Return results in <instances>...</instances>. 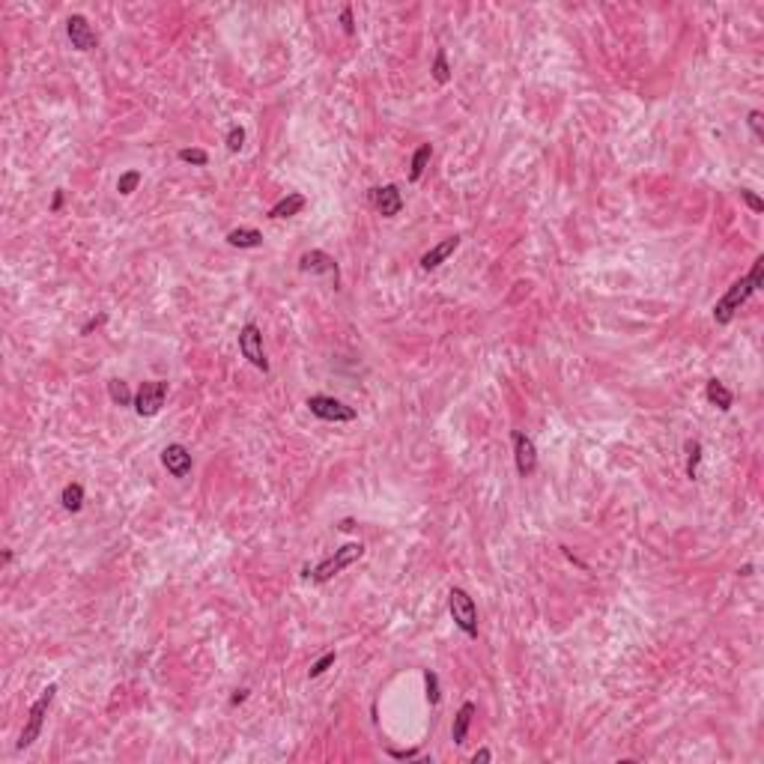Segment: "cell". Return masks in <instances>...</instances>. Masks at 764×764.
<instances>
[{"mask_svg": "<svg viewBox=\"0 0 764 764\" xmlns=\"http://www.w3.org/2000/svg\"><path fill=\"white\" fill-rule=\"evenodd\" d=\"M761 287H764V257H756L749 275L738 278V281H734L726 290V296L713 305V323H717V325H729L734 320V314H738L740 307L749 302V296L756 293V290H761Z\"/></svg>", "mask_w": 764, "mask_h": 764, "instance_id": "1", "label": "cell"}, {"mask_svg": "<svg viewBox=\"0 0 764 764\" xmlns=\"http://www.w3.org/2000/svg\"><path fill=\"white\" fill-rule=\"evenodd\" d=\"M54 696H57V684H48V687L42 690V696L31 704V711H27V722H24L22 734H18L15 749H31L33 743L39 740L42 726H45V717H48V711H51V704H54Z\"/></svg>", "mask_w": 764, "mask_h": 764, "instance_id": "2", "label": "cell"}, {"mask_svg": "<svg viewBox=\"0 0 764 764\" xmlns=\"http://www.w3.org/2000/svg\"><path fill=\"white\" fill-rule=\"evenodd\" d=\"M362 555H364V543H343L341 550H334V552L329 555V559H323V561L316 564L314 570L307 568V570H305V577H307V579H314V582H329V579H334L341 570L350 568L353 561H359Z\"/></svg>", "mask_w": 764, "mask_h": 764, "instance_id": "3", "label": "cell"}, {"mask_svg": "<svg viewBox=\"0 0 764 764\" xmlns=\"http://www.w3.org/2000/svg\"><path fill=\"white\" fill-rule=\"evenodd\" d=\"M448 612L466 636H472V639L478 636V606H475V600L469 597V591L454 585L448 591Z\"/></svg>", "mask_w": 764, "mask_h": 764, "instance_id": "4", "label": "cell"}, {"mask_svg": "<svg viewBox=\"0 0 764 764\" xmlns=\"http://www.w3.org/2000/svg\"><path fill=\"white\" fill-rule=\"evenodd\" d=\"M305 406L311 409V415H316V418L334 421V424H346V421L359 418V412H355L353 406H346L337 398H329V394H311V398L305 400Z\"/></svg>", "mask_w": 764, "mask_h": 764, "instance_id": "5", "label": "cell"}, {"mask_svg": "<svg viewBox=\"0 0 764 764\" xmlns=\"http://www.w3.org/2000/svg\"><path fill=\"white\" fill-rule=\"evenodd\" d=\"M167 400V380H146L141 382V389L135 391V412L141 418H153L162 412V406Z\"/></svg>", "mask_w": 764, "mask_h": 764, "instance_id": "6", "label": "cell"}, {"mask_svg": "<svg viewBox=\"0 0 764 764\" xmlns=\"http://www.w3.org/2000/svg\"><path fill=\"white\" fill-rule=\"evenodd\" d=\"M239 353L257 367V371L269 373V359H266V353H263V332H260V325H257V323H245L242 325V332H239Z\"/></svg>", "mask_w": 764, "mask_h": 764, "instance_id": "7", "label": "cell"}, {"mask_svg": "<svg viewBox=\"0 0 764 764\" xmlns=\"http://www.w3.org/2000/svg\"><path fill=\"white\" fill-rule=\"evenodd\" d=\"M511 442H513V463H517L520 478H529L538 469V445H534V439L525 430H513Z\"/></svg>", "mask_w": 764, "mask_h": 764, "instance_id": "8", "label": "cell"}, {"mask_svg": "<svg viewBox=\"0 0 764 764\" xmlns=\"http://www.w3.org/2000/svg\"><path fill=\"white\" fill-rule=\"evenodd\" d=\"M66 36H69V42H72L75 51H93V48L99 45V33L90 27V22H87L84 15H69L66 18Z\"/></svg>", "mask_w": 764, "mask_h": 764, "instance_id": "9", "label": "cell"}, {"mask_svg": "<svg viewBox=\"0 0 764 764\" xmlns=\"http://www.w3.org/2000/svg\"><path fill=\"white\" fill-rule=\"evenodd\" d=\"M299 272H305V275H332V278H334V287L341 284V269H337L334 257L325 254V251H320V248H314V251H305V254L299 257Z\"/></svg>", "mask_w": 764, "mask_h": 764, "instance_id": "10", "label": "cell"}, {"mask_svg": "<svg viewBox=\"0 0 764 764\" xmlns=\"http://www.w3.org/2000/svg\"><path fill=\"white\" fill-rule=\"evenodd\" d=\"M371 203L382 218H394L403 212V194L398 185H376L371 188Z\"/></svg>", "mask_w": 764, "mask_h": 764, "instance_id": "11", "label": "cell"}, {"mask_svg": "<svg viewBox=\"0 0 764 764\" xmlns=\"http://www.w3.org/2000/svg\"><path fill=\"white\" fill-rule=\"evenodd\" d=\"M162 466L173 475V478H185V475L192 472V466H194L192 451H188L185 445H180V442H171V445H167V448L162 451Z\"/></svg>", "mask_w": 764, "mask_h": 764, "instance_id": "12", "label": "cell"}, {"mask_svg": "<svg viewBox=\"0 0 764 764\" xmlns=\"http://www.w3.org/2000/svg\"><path fill=\"white\" fill-rule=\"evenodd\" d=\"M460 242H463V236L454 233V236H448V239H442L439 245H433L427 254H421V269H427V272L430 269H439V266L460 248Z\"/></svg>", "mask_w": 764, "mask_h": 764, "instance_id": "13", "label": "cell"}, {"mask_svg": "<svg viewBox=\"0 0 764 764\" xmlns=\"http://www.w3.org/2000/svg\"><path fill=\"white\" fill-rule=\"evenodd\" d=\"M475 702H463L460 704V711H457V717H454V726H451V740L457 743V747H463L466 743V734H469V726H472V717H475Z\"/></svg>", "mask_w": 764, "mask_h": 764, "instance_id": "14", "label": "cell"}, {"mask_svg": "<svg viewBox=\"0 0 764 764\" xmlns=\"http://www.w3.org/2000/svg\"><path fill=\"white\" fill-rule=\"evenodd\" d=\"M305 194H299V192H290L287 197H281V201H278L272 210H269V218L272 221H278V218H293V215H299L302 210H305Z\"/></svg>", "mask_w": 764, "mask_h": 764, "instance_id": "15", "label": "cell"}, {"mask_svg": "<svg viewBox=\"0 0 764 764\" xmlns=\"http://www.w3.org/2000/svg\"><path fill=\"white\" fill-rule=\"evenodd\" d=\"M704 398H708L713 406H717L720 412H729L731 403H734V394H731L720 380H708V385H704Z\"/></svg>", "mask_w": 764, "mask_h": 764, "instance_id": "16", "label": "cell"}, {"mask_svg": "<svg viewBox=\"0 0 764 764\" xmlns=\"http://www.w3.org/2000/svg\"><path fill=\"white\" fill-rule=\"evenodd\" d=\"M227 245H233V248H260L263 233L257 230V227H236V230L227 233Z\"/></svg>", "mask_w": 764, "mask_h": 764, "instance_id": "17", "label": "cell"}, {"mask_svg": "<svg viewBox=\"0 0 764 764\" xmlns=\"http://www.w3.org/2000/svg\"><path fill=\"white\" fill-rule=\"evenodd\" d=\"M430 158H433V146L430 144H421L418 150L412 153V164H409V182H418L424 171H427V164H430Z\"/></svg>", "mask_w": 764, "mask_h": 764, "instance_id": "18", "label": "cell"}, {"mask_svg": "<svg viewBox=\"0 0 764 764\" xmlns=\"http://www.w3.org/2000/svg\"><path fill=\"white\" fill-rule=\"evenodd\" d=\"M60 502H63V508H66L69 513H78V511L84 508V487H81L78 481L66 484L63 493H60Z\"/></svg>", "mask_w": 764, "mask_h": 764, "instance_id": "19", "label": "cell"}, {"mask_svg": "<svg viewBox=\"0 0 764 764\" xmlns=\"http://www.w3.org/2000/svg\"><path fill=\"white\" fill-rule=\"evenodd\" d=\"M430 75H433L436 84H448V81H451V66H448V51H445V48H436Z\"/></svg>", "mask_w": 764, "mask_h": 764, "instance_id": "20", "label": "cell"}, {"mask_svg": "<svg viewBox=\"0 0 764 764\" xmlns=\"http://www.w3.org/2000/svg\"><path fill=\"white\" fill-rule=\"evenodd\" d=\"M108 398H111L117 406H128V403H135V394L128 391V385L123 380H111L108 382Z\"/></svg>", "mask_w": 764, "mask_h": 764, "instance_id": "21", "label": "cell"}, {"mask_svg": "<svg viewBox=\"0 0 764 764\" xmlns=\"http://www.w3.org/2000/svg\"><path fill=\"white\" fill-rule=\"evenodd\" d=\"M699 463H702V442L690 439L687 442V478L696 481L699 478Z\"/></svg>", "mask_w": 764, "mask_h": 764, "instance_id": "22", "label": "cell"}, {"mask_svg": "<svg viewBox=\"0 0 764 764\" xmlns=\"http://www.w3.org/2000/svg\"><path fill=\"white\" fill-rule=\"evenodd\" d=\"M141 180H144V173H141V171H126V173H120V180H117V192H120L123 197L135 194V192H137V185H141Z\"/></svg>", "mask_w": 764, "mask_h": 764, "instance_id": "23", "label": "cell"}, {"mask_svg": "<svg viewBox=\"0 0 764 764\" xmlns=\"http://www.w3.org/2000/svg\"><path fill=\"white\" fill-rule=\"evenodd\" d=\"M180 162H185V164H194V167H206L210 164V153L206 150H197V146H182L180 153Z\"/></svg>", "mask_w": 764, "mask_h": 764, "instance_id": "24", "label": "cell"}, {"mask_svg": "<svg viewBox=\"0 0 764 764\" xmlns=\"http://www.w3.org/2000/svg\"><path fill=\"white\" fill-rule=\"evenodd\" d=\"M334 660H337V654H334V651H329V654H323V657H320V660H316V663H314V666H311V669H307V678H320V674H325V672H329V669L334 666Z\"/></svg>", "mask_w": 764, "mask_h": 764, "instance_id": "25", "label": "cell"}, {"mask_svg": "<svg viewBox=\"0 0 764 764\" xmlns=\"http://www.w3.org/2000/svg\"><path fill=\"white\" fill-rule=\"evenodd\" d=\"M424 684H427V702L430 704H439V674L430 672V669H424Z\"/></svg>", "mask_w": 764, "mask_h": 764, "instance_id": "26", "label": "cell"}, {"mask_svg": "<svg viewBox=\"0 0 764 764\" xmlns=\"http://www.w3.org/2000/svg\"><path fill=\"white\" fill-rule=\"evenodd\" d=\"M242 144H245V128L242 126H230V132H227V150L239 153Z\"/></svg>", "mask_w": 764, "mask_h": 764, "instance_id": "27", "label": "cell"}, {"mask_svg": "<svg viewBox=\"0 0 764 764\" xmlns=\"http://www.w3.org/2000/svg\"><path fill=\"white\" fill-rule=\"evenodd\" d=\"M740 201L747 203V206H749V210L756 212V215H758V212H764V201H761V197H758L756 192H749V188H740Z\"/></svg>", "mask_w": 764, "mask_h": 764, "instance_id": "28", "label": "cell"}, {"mask_svg": "<svg viewBox=\"0 0 764 764\" xmlns=\"http://www.w3.org/2000/svg\"><path fill=\"white\" fill-rule=\"evenodd\" d=\"M747 123H749V128H752V135L758 137H764V114L761 111H749V117H747Z\"/></svg>", "mask_w": 764, "mask_h": 764, "instance_id": "29", "label": "cell"}, {"mask_svg": "<svg viewBox=\"0 0 764 764\" xmlns=\"http://www.w3.org/2000/svg\"><path fill=\"white\" fill-rule=\"evenodd\" d=\"M341 27L346 36H355V22H353V6H343L341 9Z\"/></svg>", "mask_w": 764, "mask_h": 764, "instance_id": "30", "label": "cell"}, {"mask_svg": "<svg viewBox=\"0 0 764 764\" xmlns=\"http://www.w3.org/2000/svg\"><path fill=\"white\" fill-rule=\"evenodd\" d=\"M105 320H108V314H96L93 320H87V325L81 329V334H90V332H93V329H99V325H102Z\"/></svg>", "mask_w": 764, "mask_h": 764, "instance_id": "31", "label": "cell"}, {"mask_svg": "<svg viewBox=\"0 0 764 764\" xmlns=\"http://www.w3.org/2000/svg\"><path fill=\"white\" fill-rule=\"evenodd\" d=\"M389 756L391 758H415L418 756V749H389Z\"/></svg>", "mask_w": 764, "mask_h": 764, "instance_id": "32", "label": "cell"}, {"mask_svg": "<svg viewBox=\"0 0 764 764\" xmlns=\"http://www.w3.org/2000/svg\"><path fill=\"white\" fill-rule=\"evenodd\" d=\"M60 206H63V188H57L54 201H51V212H60Z\"/></svg>", "mask_w": 764, "mask_h": 764, "instance_id": "33", "label": "cell"}, {"mask_svg": "<svg viewBox=\"0 0 764 764\" xmlns=\"http://www.w3.org/2000/svg\"><path fill=\"white\" fill-rule=\"evenodd\" d=\"M472 761H475V764H478V761H493V752H490V749H478V752L472 756Z\"/></svg>", "mask_w": 764, "mask_h": 764, "instance_id": "34", "label": "cell"}, {"mask_svg": "<svg viewBox=\"0 0 764 764\" xmlns=\"http://www.w3.org/2000/svg\"><path fill=\"white\" fill-rule=\"evenodd\" d=\"M245 699H248V690H236L233 699H230V704H239V702H245Z\"/></svg>", "mask_w": 764, "mask_h": 764, "instance_id": "35", "label": "cell"}, {"mask_svg": "<svg viewBox=\"0 0 764 764\" xmlns=\"http://www.w3.org/2000/svg\"><path fill=\"white\" fill-rule=\"evenodd\" d=\"M738 573H740V577H749V573H752V564H743V568H740Z\"/></svg>", "mask_w": 764, "mask_h": 764, "instance_id": "36", "label": "cell"}]
</instances>
